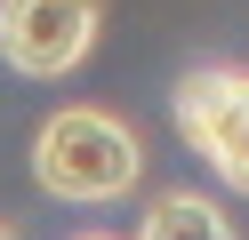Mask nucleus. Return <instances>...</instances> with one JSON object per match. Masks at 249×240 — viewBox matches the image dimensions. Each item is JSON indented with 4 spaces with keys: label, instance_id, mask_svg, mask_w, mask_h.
Wrapping results in <instances>:
<instances>
[{
    "label": "nucleus",
    "instance_id": "obj_1",
    "mask_svg": "<svg viewBox=\"0 0 249 240\" xmlns=\"http://www.w3.org/2000/svg\"><path fill=\"white\" fill-rule=\"evenodd\" d=\"M137 176H145V144H137L129 120H113V112L97 104H65L40 120L33 136V184L49 192V200H121V192H137Z\"/></svg>",
    "mask_w": 249,
    "mask_h": 240
},
{
    "label": "nucleus",
    "instance_id": "obj_2",
    "mask_svg": "<svg viewBox=\"0 0 249 240\" xmlns=\"http://www.w3.org/2000/svg\"><path fill=\"white\" fill-rule=\"evenodd\" d=\"M177 136L225 176L233 192H249V72L233 64H201L177 80Z\"/></svg>",
    "mask_w": 249,
    "mask_h": 240
},
{
    "label": "nucleus",
    "instance_id": "obj_3",
    "mask_svg": "<svg viewBox=\"0 0 249 240\" xmlns=\"http://www.w3.org/2000/svg\"><path fill=\"white\" fill-rule=\"evenodd\" d=\"M97 0H0V56L24 80H65L97 48Z\"/></svg>",
    "mask_w": 249,
    "mask_h": 240
},
{
    "label": "nucleus",
    "instance_id": "obj_4",
    "mask_svg": "<svg viewBox=\"0 0 249 240\" xmlns=\"http://www.w3.org/2000/svg\"><path fill=\"white\" fill-rule=\"evenodd\" d=\"M137 240H241V232H233V216L217 200H201V192H161V200L145 208V224H137Z\"/></svg>",
    "mask_w": 249,
    "mask_h": 240
},
{
    "label": "nucleus",
    "instance_id": "obj_5",
    "mask_svg": "<svg viewBox=\"0 0 249 240\" xmlns=\"http://www.w3.org/2000/svg\"><path fill=\"white\" fill-rule=\"evenodd\" d=\"M72 240H113V232H72Z\"/></svg>",
    "mask_w": 249,
    "mask_h": 240
},
{
    "label": "nucleus",
    "instance_id": "obj_6",
    "mask_svg": "<svg viewBox=\"0 0 249 240\" xmlns=\"http://www.w3.org/2000/svg\"><path fill=\"white\" fill-rule=\"evenodd\" d=\"M0 240H17V224H0Z\"/></svg>",
    "mask_w": 249,
    "mask_h": 240
}]
</instances>
